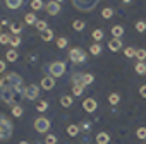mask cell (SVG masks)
<instances>
[{
    "label": "cell",
    "instance_id": "obj_4",
    "mask_svg": "<svg viewBox=\"0 0 146 144\" xmlns=\"http://www.w3.org/2000/svg\"><path fill=\"white\" fill-rule=\"evenodd\" d=\"M48 72H50L52 77H60L65 72V63L64 62H52L48 65Z\"/></svg>",
    "mask_w": 146,
    "mask_h": 144
},
{
    "label": "cell",
    "instance_id": "obj_25",
    "mask_svg": "<svg viewBox=\"0 0 146 144\" xmlns=\"http://www.w3.org/2000/svg\"><path fill=\"white\" fill-rule=\"evenodd\" d=\"M91 36H93V40H95L96 43H100V40H103V31H102V29H95V31L91 33Z\"/></svg>",
    "mask_w": 146,
    "mask_h": 144
},
{
    "label": "cell",
    "instance_id": "obj_22",
    "mask_svg": "<svg viewBox=\"0 0 146 144\" xmlns=\"http://www.w3.org/2000/svg\"><path fill=\"white\" fill-rule=\"evenodd\" d=\"M90 53H91V55H100V53H102V45H100V43H93V45L90 46Z\"/></svg>",
    "mask_w": 146,
    "mask_h": 144
},
{
    "label": "cell",
    "instance_id": "obj_7",
    "mask_svg": "<svg viewBox=\"0 0 146 144\" xmlns=\"http://www.w3.org/2000/svg\"><path fill=\"white\" fill-rule=\"evenodd\" d=\"M38 94H40V88L36 86V84H29V86H26L24 88V98L26 100H36L38 98Z\"/></svg>",
    "mask_w": 146,
    "mask_h": 144
},
{
    "label": "cell",
    "instance_id": "obj_27",
    "mask_svg": "<svg viewBox=\"0 0 146 144\" xmlns=\"http://www.w3.org/2000/svg\"><path fill=\"white\" fill-rule=\"evenodd\" d=\"M136 58H137L139 62L146 60V50H144V48H139V50H136Z\"/></svg>",
    "mask_w": 146,
    "mask_h": 144
},
{
    "label": "cell",
    "instance_id": "obj_6",
    "mask_svg": "<svg viewBox=\"0 0 146 144\" xmlns=\"http://www.w3.org/2000/svg\"><path fill=\"white\" fill-rule=\"evenodd\" d=\"M48 129H50V120H48V118H45V117H38V118L35 120V130H36V132L45 134Z\"/></svg>",
    "mask_w": 146,
    "mask_h": 144
},
{
    "label": "cell",
    "instance_id": "obj_31",
    "mask_svg": "<svg viewBox=\"0 0 146 144\" xmlns=\"http://www.w3.org/2000/svg\"><path fill=\"white\" fill-rule=\"evenodd\" d=\"M35 26H36V29H38V31H40V33H43V31H46V29H48V28H46V26H48V24H46V22H45V21H38V22H36V24H35Z\"/></svg>",
    "mask_w": 146,
    "mask_h": 144
},
{
    "label": "cell",
    "instance_id": "obj_16",
    "mask_svg": "<svg viewBox=\"0 0 146 144\" xmlns=\"http://www.w3.org/2000/svg\"><path fill=\"white\" fill-rule=\"evenodd\" d=\"M24 21H26L28 24H31V26L38 22V19H36V16H35V12H28V14L24 16Z\"/></svg>",
    "mask_w": 146,
    "mask_h": 144
},
{
    "label": "cell",
    "instance_id": "obj_38",
    "mask_svg": "<svg viewBox=\"0 0 146 144\" xmlns=\"http://www.w3.org/2000/svg\"><path fill=\"white\" fill-rule=\"evenodd\" d=\"M93 81H95V76L93 74H84V86H90Z\"/></svg>",
    "mask_w": 146,
    "mask_h": 144
},
{
    "label": "cell",
    "instance_id": "obj_20",
    "mask_svg": "<svg viewBox=\"0 0 146 144\" xmlns=\"http://www.w3.org/2000/svg\"><path fill=\"white\" fill-rule=\"evenodd\" d=\"M72 28H74L76 31H83V29L86 28V22H84V21H81V19H76L74 22H72Z\"/></svg>",
    "mask_w": 146,
    "mask_h": 144
},
{
    "label": "cell",
    "instance_id": "obj_32",
    "mask_svg": "<svg viewBox=\"0 0 146 144\" xmlns=\"http://www.w3.org/2000/svg\"><path fill=\"white\" fill-rule=\"evenodd\" d=\"M36 110H38V112H45V110H48V103H46L45 100L38 101V105H36Z\"/></svg>",
    "mask_w": 146,
    "mask_h": 144
},
{
    "label": "cell",
    "instance_id": "obj_1",
    "mask_svg": "<svg viewBox=\"0 0 146 144\" xmlns=\"http://www.w3.org/2000/svg\"><path fill=\"white\" fill-rule=\"evenodd\" d=\"M21 98H24L23 77L16 72H7L0 79V101H4L11 106H16Z\"/></svg>",
    "mask_w": 146,
    "mask_h": 144
},
{
    "label": "cell",
    "instance_id": "obj_14",
    "mask_svg": "<svg viewBox=\"0 0 146 144\" xmlns=\"http://www.w3.org/2000/svg\"><path fill=\"white\" fill-rule=\"evenodd\" d=\"M23 2H24V0H5V5L11 11H16V9H19L23 5Z\"/></svg>",
    "mask_w": 146,
    "mask_h": 144
},
{
    "label": "cell",
    "instance_id": "obj_23",
    "mask_svg": "<svg viewBox=\"0 0 146 144\" xmlns=\"http://www.w3.org/2000/svg\"><path fill=\"white\" fill-rule=\"evenodd\" d=\"M67 134L72 135V137H76V135L79 134V125H69V127H67Z\"/></svg>",
    "mask_w": 146,
    "mask_h": 144
},
{
    "label": "cell",
    "instance_id": "obj_50",
    "mask_svg": "<svg viewBox=\"0 0 146 144\" xmlns=\"http://www.w3.org/2000/svg\"><path fill=\"white\" fill-rule=\"evenodd\" d=\"M0 31H2V26H0ZM0 34H2V33H0Z\"/></svg>",
    "mask_w": 146,
    "mask_h": 144
},
{
    "label": "cell",
    "instance_id": "obj_49",
    "mask_svg": "<svg viewBox=\"0 0 146 144\" xmlns=\"http://www.w3.org/2000/svg\"><path fill=\"white\" fill-rule=\"evenodd\" d=\"M55 2H58V4H60V2H64V0H55Z\"/></svg>",
    "mask_w": 146,
    "mask_h": 144
},
{
    "label": "cell",
    "instance_id": "obj_35",
    "mask_svg": "<svg viewBox=\"0 0 146 144\" xmlns=\"http://www.w3.org/2000/svg\"><path fill=\"white\" fill-rule=\"evenodd\" d=\"M136 31H137V33H143V31H146V22H143V21H137V22H136Z\"/></svg>",
    "mask_w": 146,
    "mask_h": 144
},
{
    "label": "cell",
    "instance_id": "obj_2",
    "mask_svg": "<svg viewBox=\"0 0 146 144\" xmlns=\"http://www.w3.org/2000/svg\"><path fill=\"white\" fill-rule=\"evenodd\" d=\"M14 132V125L9 117L0 113V141H9Z\"/></svg>",
    "mask_w": 146,
    "mask_h": 144
},
{
    "label": "cell",
    "instance_id": "obj_41",
    "mask_svg": "<svg viewBox=\"0 0 146 144\" xmlns=\"http://www.w3.org/2000/svg\"><path fill=\"white\" fill-rule=\"evenodd\" d=\"M11 45H12L14 48H17V46L21 45V38H19V36H14V38L11 40Z\"/></svg>",
    "mask_w": 146,
    "mask_h": 144
},
{
    "label": "cell",
    "instance_id": "obj_21",
    "mask_svg": "<svg viewBox=\"0 0 146 144\" xmlns=\"http://www.w3.org/2000/svg\"><path fill=\"white\" fill-rule=\"evenodd\" d=\"M21 31H23V24H19V22H11V33H14V34L17 36Z\"/></svg>",
    "mask_w": 146,
    "mask_h": 144
},
{
    "label": "cell",
    "instance_id": "obj_33",
    "mask_svg": "<svg viewBox=\"0 0 146 144\" xmlns=\"http://www.w3.org/2000/svg\"><path fill=\"white\" fill-rule=\"evenodd\" d=\"M124 53H125V57H127V58H131V57H136V48H132V46H127V48L124 50Z\"/></svg>",
    "mask_w": 146,
    "mask_h": 144
},
{
    "label": "cell",
    "instance_id": "obj_29",
    "mask_svg": "<svg viewBox=\"0 0 146 144\" xmlns=\"http://www.w3.org/2000/svg\"><path fill=\"white\" fill-rule=\"evenodd\" d=\"M31 9H33V11L43 9V2H41V0H31Z\"/></svg>",
    "mask_w": 146,
    "mask_h": 144
},
{
    "label": "cell",
    "instance_id": "obj_19",
    "mask_svg": "<svg viewBox=\"0 0 146 144\" xmlns=\"http://www.w3.org/2000/svg\"><path fill=\"white\" fill-rule=\"evenodd\" d=\"M134 70H136V74H146V63L144 62H137L134 65Z\"/></svg>",
    "mask_w": 146,
    "mask_h": 144
},
{
    "label": "cell",
    "instance_id": "obj_10",
    "mask_svg": "<svg viewBox=\"0 0 146 144\" xmlns=\"http://www.w3.org/2000/svg\"><path fill=\"white\" fill-rule=\"evenodd\" d=\"M83 108H84L88 113H93V112L96 110V101H95L93 98H86V100L83 101Z\"/></svg>",
    "mask_w": 146,
    "mask_h": 144
},
{
    "label": "cell",
    "instance_id": "obj_5",
    "mask_svg": "<svg viewBox=\"0 0 146 144\" xmlns=\"http://www.w3.org/2000/svg\"><path fill=\"white\" fill-rule=\"evenodd\" d=\"M69 58L74 62V63H83V62H86V53L81 48H72L69 52Z\"/></svg>",
    "mask_w": 146,
    "mask_h": 144
},
{
    "label": "cell",
    "instance_id": "obj_44",
    "mask_svg": "<svg viewBox=\"0 0 146 144\" xmlns=\"http://www.w3.org/2000/svg\"><path fill=\"white\" fill-rule=\"evenodd\" d=\"M4 70H5V62L0 60V74H4Z\"/></svg>",
    "mask_w": 146,
    "mask_h": 144
},
{
    "label": "cell",
    "instance_id": "obj_40",
    "mask_svg": "<svg viewBox=\"0 0 146 144\" xmlns=\"http://www.w3.org/2000/svg\"><path fill=\"white\" fill-rule=\"evenodd\" d=\"M57 46L58 48H65L67 46V38H58L57 40Z\"/></svg>",
    "mask_w": 146,
    "mask_h": 144
},
{
    "label": "cell",
    "instance_id": "obj_11",
    "mask_svg": "<svg viewBox=\"0 0 146 144\" xmlns=\"http://www.w3.org/2000/svg\"><path fill=\"white\" fill-rule=\"evenodd\" d=\"M72 84H78V86H84V74H81V72H74L70 77ZM86 88V86H84Z\"/></svg>",
    "mask_w": 146,
    "mask_h": 144
},
{
    "label": "cell",
    "instance_id": "obj_9",
    "mask_svg": "<svg viewBox=\"0 0 146 144\" xmlns=\"http://www.w3.org/2000/svg\"><path fill=\"white\" fill-rule=\"evenodd\" d=\"M53 79H55V77H52V76H46V77H43V79H41L40 86H41L43 89L50 91V89H53V88H55V81H53Z\"/></svg>",
    "mask_w": 146,
    "mask_h": 144
},
{
    "label": "cell",
    "instance_id": "obj_13",
    "mask_svg": "<svg viewBox=\"0 0 146 144\" xmlns=\"http://www.w3.org/2000/svg\"><path fill=\"white\" fill-rule=\"evenodd\" d=\"M96 144H108L110 142V135L107 134V132H100V134H96Z\"/></svg>",
    "mask_w": 146,
    "mask_h": 144
},
{
    "label": "cell",
    "instance_id": "obj_17",
    "mask_svg": "<svg viewBox=\"0 0 146 144\" xmlns=\"http://www.w3.org/2000/svg\"><path fill=\"white\" fill-rule=\"evenodd\" d=\"M122 34H124V28H122V26H113V28H112V36H113V38L119 40Z\"/></svg>",
    "mask_w": 146,
    "mask_h": 144
},
{
    "label": "cell",
    "instance_id": "obj_3",
    "mask_svg": "<svg viewBox=\"0 0 146 144\" xmlns=\"http://www.w3.org/2000/svg\"><path fill=\"white\" fill-rule=\"evenodd\" d=\"M98 0H72V5H74V9L81 11V12H90L96 7Z\"/></svg>",
    "mask_w": 146,
    "mask_h": 144
},
{
    "label": "cell",
    "instance_id": "obj_42",
    "mask_svg": "<svg viewBox=\"0 0 146 144\" xmlns=\"http://www.w3.org/2000/svg\"><path fill=\"white\" fill-rule=\"evenodd\" d=\"M79 127H81V129H84V130H88V129L91 127V124H90V122H83V124H81Z\"/></svg>",
    "mask_w": 146,
    "mask_h": 144
},
{
    "label": "cell",
    "instance_id": "obj_12",
    "mask_svg": "<svg viewBox=\"0 0 146 144\" xmlns=\"http://www.w3.org/2000/svg\"><path fill=\"white\" fill-rule=\"evenodd\" d=\"M108 48H110L112 52H119V50L122 48V41L117 40V38H112V40L108 41Z\"/></svg>",
    "mask_w": 146,
    "mask_h": 144
},
{
    "label": "cell",
    "instance_id": "obj_45",
    "mask_svg": "<svg viewBox=\"0 0 146 144\" xmlns=\"http://www.w3.org/2000/svg\"><path fill=\"white\" fill-rule=\"evenodd\" d=\"M36 55H28V62H36Z\"/></svg>",
    "mask_w": 146,
    "mask_h": 144
},
{
    "label": "cell",
    "instance_id": "obj_46",
    "mask_svg": "<svg viewBox=\"0 0 146 144\" xmlns=\"http://www.w3.org/2000/svg\"><path fill=\"white\" fill-rule=\"evenodd\" d=\"M9 24V19H2V21H0V26H7Z\"/></svg>",
    "mask_w": 146,
    "mask_h": 144
},
{
    "label": "cell",
    "instance_id": "obj_28",
    "mask_svg": "<svg viewBox=\"0 0 146 144\" xmlns=\"http://www.w3.org/2000/svg\"><path fill=\"white\" fill-rule=\"evenodd\" d=\"M112 16H113V11H112L110 7H105V9L102 11V17H103V19H110Z\"/></svg>",
    "mask_w": 146,
    "mask_h": 144
},
{
    "label": "cell",
    "instance_id": "obj_15",
    "mask_svg": "<svg viewBox=\"0 0 146 144\" xmlns=\"http://www.w3.org/2000/svg\"><path fill=\"white\" fill-rule=\"evenodd\" d=\"M60 105H62L64 108H69V106H72V96H69V94L62 96V98H60Z\"/></svg>",
    "mask_w": 146,
    "mask_h": 144
},
{
    "label": "cell",
    "instance_id": "obj_30",
    "mask_svg": "<svg viewBox=\"0 0 146 144\" xmlns=\"http://www.w3.org/2000/svg\"><path fill=\"white\" fill-rule=\"evenodd\" d=\"M83 89H84V86H78V84H72V94H74V96H79V94L83 93Z\"/></svg>",
    "mask_w": 146,
    "mask_h": 144
},
{
    "label": "cell",
    "instance_id": "obj_8",
    "mask_svg": "<svg viewBox=\"0 0 146 144\" xmlns=\"http://www.w3.org/2000/svg\"><path fill=\"white\" fill-rule=\"evenodd\" d=\"M45 9H46V12H48L50 16H57V14L60 12V4L55 2V0H52V2H48V4L45 5Z\"/></svg>",
    "mask_w": 146,
    "mask_h": 144
},
{
    "label": "cell",
    "instance_id": "obj_18",
    "mask_svg": "<svg viewBox=\"0 0 146 144\" xmlns=\"http://www.w3.org/2000/svg\"><path fill=\"white\" fill-rule=\"evenodd\" d=\"M5 58H7L9 62H16V60L19 58V53H17L16 50H9V52L5 53Z\"/></svg>",
    "mask_w": 146,
    "mask_h": 144
},
{
    "label": "cell",
    "instance_id": "obj_47",
    "mask_svg": "<svg viewBox=\"0 0 146 144\" xmlns=\"http://www.w3.org/2000/svg\"><path fill=\"white\" fill-rule=\"evenodd\" d=\"M122 2H124V4H129V2H131V0H122Z\"/></svg>",
    "mask_w": 146,
    "mask_h": 144
},
{
    "label": "cell",
    "instance_id": "obj_26",
    "mask_svg": "<svg viewBox=\"0 0 146 144\" xmlns=\"http://www.w3.org/2000/svg\"><path fill=\"white\" fill-rule=\"evenodd\" d=\"M120 101V96L117 94V93H112V94H108V103L110 105H117Z\"/></svg>",
    "mask_w": 146,
    "mask_h": 144
},
{
    "label": "cell",
    "instance_id": "obj_39",
    "mask_svg": "<svg viewBox=\"0 0 146 144\" xmlns=\"http://www.w3.org/2000/svg\"><path fill=\"white\" fill-rule=\"evenodd\" d=\"M45 144H57V135H53V134L46 135V139H45Z\"/></svg>",
    "mask_w": 146,
    "mask_h": 144
},
{
    "label": "cell",
    "instance_id": "obj_43",
    "mask_svg": "<svg viewBox=\"0 0 146 144\" xmlns=\"http://www.w3.org/2000/svg\"><path fill=\"white\" fill-rule=\"evenodd\" d=\"M139 94H141L143 98H146V86H141V88H139Z\"/></svg>",
    "mask_w": 146,
    "mask_h": 144
},
{
    "label": "cell",
    "instance_id": "obj_48",
    "mask_svg": "<svg viewBox=\"0 0 146 144\" xmlns=\"http://www.w3.org/2000/svg\"><path fill=\"white\" fill-rule=\"evenodd\" d=\"M19 144H28V142H26V141H21V142H19Z\"/></svg>",
    "mask_w": 146,
    "mask_h": 144
},
{
    "label": "cell",
    "instance_id": "obj_24",
    "mask_svg": "<svg viewBox=\"0 0 146 144\" xmlns=\"http://www.w3.org/2000/svg\"><path fill=\"white\" fill-rule=\"evenodd\" d=\"M41 34V40L43 41H50L52 38H53V31L52 29H46V31H43V33H40Z\"/></svg>",
    "mask_w": 146,
    "mask_h": 144
},
{
    "label": "cell",
    "instance_id": "obj_37",
    "mask_svg": "<svg viewBox=\"0 0 146 144\" xmlns=\"http://www.w3.org/2000/svg\"><path fill=\"white\" fill-rule=\"evenodd\" d=\"M11 36L9 34H0V45H9L11 43Z\"/></svg>",
    "mask_w": 146,
    "mask_h": 144
},
{
    "label": "cell",
    "instance_id": "obj_36",
    "mask_svg": "<svg viewBox=\"0 0 146 144\" xmlns=\"http://www.w3.org/2000/svg\"><path fill=\"white\" fill-rule=\"evenodd\" d=\"M11 112H12V115H14V117H21V115H23V108H21L19 105L12 106V110H11Z\"/></svg>",
    "mask_w": 146,
    "mask_h": 144
},
{
    "label": "cell",
    "instance_id": "obj_34",
    "mask_svg": "<svg viewBox=\"0 0 146 144\" xmlns=\"http://www.w3.org/2000/svg\"><path fill=\"white\" fill-rule=\"evenodd\" d=\"M136 135H137V139H146V127H139L136 130Z\"/></svg>",
    "mask_w": 146,
    "mask_h": 144
}]
</instances>
